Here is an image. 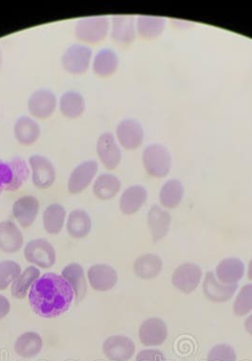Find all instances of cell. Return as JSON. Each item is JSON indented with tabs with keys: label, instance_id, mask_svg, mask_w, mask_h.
<instances>
[{
	"label": "cell",
	"instance_id": "1",
	"mask_svg": "<svg viewBox=\"0 0 252 361\" xmlns=\"http://www.w3.org/2000/svg\"><path fill=\"white\" fill-rule=\"evenodd\" d=\"M74 293L62 276L46 273L38 279L29 293L30 305L41 318L53 319L70 309Z\"/></svg>",
	"mask_w": 252,
	"mask_h": 361
},
{
	"label": "cell",
	"instance_id": "2",
	"mask_svg": "<svg viewBox=\"0 0 252 361\" xmlns=\"http://www.w3.org/2000/svg\"><path fill=\"white\" fill-rule=\"evenodd\" d=\"M28 164L21 157H15L8 162L0 160V193L16 191L28 180Z\"/></svg>",
	"mask_w": 252,
	"mask_h": 361
},
{
	"label": "cell",
	"instance_id": "3",
	"mask_svg": "<svg viewBox=\"0 0 252 361\" xmlns=\"http://www.w3.org/2000/svg\"><path fill=\"white\" fill-rule=\"evenodd\" d=\"M111 31L108 16H95L81 18L75 25V35L82 42L97 44L105 39Z\"/></svg>",
	"mask_w": 252,
	"mask_h": 361
},
{
	"label": "cell",
	"instance_id": "4",
	"mask_svg": "<svg viewBox=\"0 0 252 361\" xmlns=\"http://www.w3.org/2000/svg\"><path fill=\"white\" fill-rule=\"evenodd\" d=\"M142 164L151 176L165 177L172 168L171 153L163 145L151 144L142 152Z\"/></svg>",
	"mask_w": 252,
	"mask_h": 361
},
{
	"label": "cell",
	"instance_id": "5",
	"mask_svg": "<svg viewBox=\"0 0 252 361\" xmlns=\"http://www.w3.org/2000/svg\"><path fill=\"white\" fill-rule=\"evenodd\" d=\"M92 50L84 44H73L63 54L61 63L65 72L74 75H84L92 61Z\"/></svg>",
	"mask_w": 252,
	"mask_h": 361
},
{
	"label": "cell",
	"instance_id": "6",
	"mask_svg": "<svg viewBox=\"0 0 252 361\" xmlns=\"http://www.w3.org/2000/svg\"><path fill=\"white\" fill-rule=\"evenodd\" d=\"M24 255L30 264L45 269L53 267L56 262V250L45 239L32 240L27 243Z\"/></svg>",
	"mask_w": 252,
	"mask_h": 361
},
{
	"label": "cell",
	"instance_id": "7",
	"mask_svg": "<svg viewBox=\"0 0 252 361\" xmlns=\"http://www.w3.org/2000/svg\"><path fill=\"white\" fill-rule=\"evenodd\" d=\"M32 173V183L40 190H48L54 184L56 171L53 162L43 155H32L29 159Z\"/></svg>",
	"mask_w": 252,
	"mask_h": 361
},
{
	"label": "cell",
	"instance_id": "8",
	"mask_svg": "<svg viewBox=\"0 0 252 361\" xmlns=\"http://www.w3.org/2000/svg\"><path fill=\"white\" fill-rule=\"evenodd\" d=\"M118 143L128 150L138 149L144 143V130L141 123L135 119L122 120L118 125L116 130Z\"/></svg>",
	"mask_w": 252,
	"mask_h": 361
},
{
	"label": "cell",
	"instance_id": "9",
	"mask_svg": "<svg viewBox=\"0 0 252 361\" xmlns=\"http://www.w3.org/2000/svg\"><path fill=\"white\" fill-rule=\"evenodd\" d=\"M57 108V97L51 90H35L28 101V111L37 119H46L53 116Z\"/></svg>",
	"mask_w": 252,
	"mask_h": 361
},
{
	"label": "cell",
	"instance_id": "10",
	"mask_svg": "<svg viewBox=\"0 0 252 361\" xmlns=\"http://www.w3.org/2000/svg\"><path fill=\"white\" fill-rule=\"evenodd\" d=\"M98 169V163L94 160L84 161L76 166L68 179V188L70 193L76 195L87 190L97 175Z\"/></svg>",
	"mask_w": 252,
	"mask_h": 361
},
{
	"label": "cell",
	"instance_id": "11",
	"mask_svg": "<svg viewBox=\"0 0 252 361\" xmlns=\"http://www.w3.org/2000/svg\"><path fill=\"white\" fill-rule=\"evenodd\" d=\"M97 154L103 166L108 169H116L122 161V150L116 137L111 133H105L97 141Z\"/></svg>",
	"mask_w": 252,
	"mask_h": 361
},
{
	"label": "cell",
	"instance_id": "12",
	"mask_svg": "<svg viewBox=\"0 0 252 361\" xmlns=\"http://www.w3.org/2000/svg\"><path fill=\"white\" fill-rule=\"evenodd\" d=\"M202 277V270L199 265L184 264L180 265L172 275V284L186 294L191 293L199 286Z\"/></svg>",
	"mask_w": 252,
	"mask_h": 361
},
{
	"label": "cell",
	"instance_id": "13",
	"mask_svg": "<svg viewBox=\"0 0 252 361\" xmlns=\"http://www.w3.org/2000/svg\"><path fill=\"white\" fill-rule=\"evenodd\" d=\"M103 354L113 361H127L135 354V344L125 336H112L103 343Z\"/></svg>",
	"mask_w": 252,
	"mask_h": 361
},
{
	"label": "cell",
	"instance_id": "14",
	"mask_svg": "<svg viewBox=\"0 0 252 361\" xmlns=\"http://www.w3.org/2000/svg\"><path fill=\"white\" fill-rule=\"evenodd\" d=\"M87 278L90 286L98 292L109 291L114 288L118 281L116 270L108 264L93 265L87 271Z\"/></svg>",
	"mask_w": 252,
	"mask_h": 361
},
{
	"label": "cell",
	"instance_id": "15",
	"mask_svg": "<svg viewBox=\"0 0 252 361\" xmlns=\"http://www.w3.org/2000/svg\"><path fill=\"white\" fill-rule=\"evenodd\" d=\"M111 37L116 42L128 45L136 38V22L133 16L118 15L112 16Z\"/></svg>",
	"mask_w": 252,
	"mask_h": 361
},
{
	"label": "cell",
	"instance_id": "16",
	"mask_svg": "<svg viewBox=\"0 0 252 361\" xmlns=\"http://www.w3.org/2000/svg\"><path fill=\"white\" fill-rule=\"evenodd\" d=\"M139 340L145 346L161 345L168 336L166 324L158 318L146 319L139 328Z\"/></svg>",
	"mask_w": 252,
	"mask_h": 361
},
{
	"label": "cell",
	"instance_id": "17",
	"mask_svg": "<svg viewBox=\"0 0 252 361\" xmlns=\"http://www.w3.org/2000/svg\"><path fill=\"white\" fill-rule=\"evenodd\" d=\"M39 201L34 196H23L13 206V217L22 228H28L34 223L39 212Z\"/></svg>",
	"mask_w": 252,
	"mask_h": 361
},
{
	"label": "cell",
	"instance_id": "18",
	"mask_svg": "<svg viewBox=\"0 0 252 361\" xmlns=\"http://www.w3.org/2000/svg\"><path fill=\"white\" fill-rule=\"evenodd\" d=\"M237 289V284L222 283L213 272H209L205 278L203 290L205 296L215 302H226L231 300Z\"/></svg>",
	"mask_w": 252,
	"mask_h": 361
},
{
	"label": "cell",
	"instance_id": "19",
	"mask_svg": "<svg viewBox=\"0 0 252 361\" xmlns=\"http://www.w3.org/2000/svg\"><path fill=\"white\" fill-rule=\"evenodd\" d=\"M23 235L12 221L0 223V250L6 253H15L23 246Z\"/></svg>",
	"mask_w": 252,
	"mask_h": 361
},
{
	"label": "cell",
	"instance_id": "20",
	"mask_svg": "<svg viewBox=\"0 0 252 361\" xmlns=\"http://www.w3.org/2000/svg\"><path fill=\"white\" fill-rule=\"evenodd\" d=\"M172 218L169 212L158 206L151 207L148 213V226L155 243L163 239L169 232Z\"/></svg>",
	"mask_w": 252,
	"mask_h": 361
},
{
	"label": "cell",
	"instance_id": "21",
	"mask_svg": "<svg viewBox=\"0 0 252 361\" xmlns=\"http://www.w3.org/2000/svg\"><path fill=\"white\" fill-rule=\"evenodd\" d=\"M147 190L142 185H132L126 188L120 196V209L123 214H135L147 201Z\"/></svg>",
	"mask_w": 252,
	"mask_h": 361
},
{
	"label": "cell",
	"instance_id": "22",
	"mask_svg": "<svg viewBox=\"0 0 252 361\" xmlns=\"http://www.w3.org/2000/svg\"><path fill=\"white\" fill-rule=\"evenodd\" d=\"M119 67V57L111 49H102L92 60V69L96 75L106 78L113 75Z\"/></svg>",
	"mask_w": 252,
	"mask_h": 361
},
{
	"label": "cell",
	"instance_id": "23",
	"mask_svg": "<svg viewBox=\"0 0 252 361\" xmlns=\"http://www.w3.org/2000/svg\"><path fill=\"white\" fill-rule=\"evenodd\" d=\"M13 133L18 143L24 146H31L39 139L41 128L38 123L31 117L22 116L16 120Z\"/></svg>",
	"mask_w": 252,
	"mask_h": 361
},
{
	"label": "cell",
	"instance_id": "24",
	"mask_svg": "<svg viewBox=\"0 0 252 361\" xmlns=\"http://www.w3.org/2000/svg\"><path fill=\"white\" fill-rule=\"evenodd\" d=\"M62 277L70 283L73 290L74 296L77 302L86 297L87 284L83 267L80 264H70L62 271Z\"/></svg>",
	"mask_w": 252,
	"mask_h": 361
},
{
	"label": "cell",
	"instance_id": "25",
	"mask_svg": "<svg viewBox=\"0 0 252 361\" xmlns=\"http://www.w3.org/2000/svg\"><path fill=\"white\" fill-rule=\"evenodd\" d=\"M59 106L65 118L77 119L86 109V100L80 92L68 90L60 98Z\"/></svg>",
	"mask_w": 252,
	"mask_h": 361
},
{
	"label": "cell",
	"instance_id": "26",
	"mask_svg": "<svg viewBox=\"0 0 252 361\" xmlns=\"http://www.w3.org/2000/svg\"><path fill=\"white\" fill-rule=\"evenodd\" d=\"M245 265L239 259L231 258L222 261L216 267V278L225 284H235L243 278Z\"/></svg>",
	"mask_w": 252,
	"mask_h": 361
},
{
	"label": "cell",
	"instance_id": "27",
	"mask_svg": "<svg viewBox=\"0 0 252 361\" xmlns=\"http://www.w3.org/2000/svg\"><path fill=\"white\" fill-rule=\"evenodd\" d=\"M92 221L90 216L83 209H75L68 218L67 231L74 239H83L92 231Z\"/></svg>",
	"mask_w": 252,
	"mask_h": 361
},
{
	"label": "cell",
	"instance_id": "28",
	"mask_svg": "<svg viewBox=\"0 0 252 361\" xmlns=\"http://www.w3.org/2000/svg\"><path fill=\"white\" fill-rule=\"evenodd\" d=\"M134 270L139 278L151 280L158 277L163 270V261L154 254H145L136 259Z\"/></svg>",
	"mask_w": 252,
	"mask_h": 361
},
{
	"label": "cell",
	"instance_id": "29",
	"mask_svg": "<svg viewBox=\"0 0 252 361\" xmlns=\"http://www.w3.org/2000/svg\"><path fill=\"white\" fill-rule=\"evenodd\" d=\"M165 18L160 16H139L137 18L136 29L139 37L144 39H153L163 34L165 29Z\"/></svg>",
	"mask_w": 252,
	"mask_h": 361
},
{
	"label": "cell",
	"instance_id": "30",
	"mask_svg": "<svg viewBox=\"0 0 252 361\" xmlns=\"http://www.w3.org/2000/svg\"><path fill=\"white\" fill-rule=\"evenodd\" d=\"M120 187L122 184L119 178L113 174L103 173L95 180L93 192L98 199L106 201V200L114 198L119 193Z\"/></svg>",
	"mask_w": 252,
	"mask_h": 361
},
{
	"label": "cell",
	"instance_id": "31",
	"mask_svg": "<svg viewBox=\"0 0 252 361\" xmlns=\"http://www.w3.org/2000/svg\"><path fill=\"white\" fill-rule=\"evenodd\" d=\"M65 209L59 204H51L46 207L43 214L44 228L51 235H57L64 228Z\"/></svg>",
	"mask_w": 252,
	"mask_h": 361
},
{
	"label": "cell",
	"instance_id": "32",
	"mask_svg": "<svg viewBox=\"0 0 252 361\" xmlns=\"http://www.w3.org/2000/svg\"><path fill=\"white\" fill-rule=\"evenodd\" d=\"M43 347V341L37 333L27 332L21 335L16 341L15 350L16 354L22 357H34L39 354Z\"/></svg>",
	"mask_w": 252,
	"mask_h": 361
},
{
	"label": "cell",
	"instance_id": "33",
	"mask_svg": "<svg viewBox=\"0 0 252 361\" xmlns=\"http://www.w3.org/2000/svg\"><path fill=\"white\" fill-rule=\"evenodd\" d=\"M184 188L182 183L177 179L167 180L160 192V201L166 209L177 207L182 201Z\"/></svg>",
	"mask_w": 252,
	"mask_h": 361
},
{
	"label": "cell",
	"instance_id": "34",
	"mask_svg": "<svg viewBox=\"0 0 252 361\" xmlns=\"http://www.w3.org/2000/svg\"><path fill=\"white\" fill-rule=\"evenodd\" d=\"M40 278V270L35 267H29L21 273L20 276L13 283L12 296L22 300L27 296L30 287Z\"/></svg>",
	"mask_w": 252,
	"mask_h": 361
},
{
	"label": "cell",
	"instance_id": "35",
	"mask_svg": "<svg viewBox=\"0 0 252 361\" xmlns=\"http://www.w3.org/2000/svg\"><path fill=\"white\" fill-rule=\"evenodd\" d=\"M21 274L20 265L13 261L0 262V291L8 288V286L16 280Z\"/></svg>",
	"mask_w": 252,
	"mask_h": 361
},
{
	"label": "cell",
	"instance_id": "36",
	"mask_svg": "<svg viewBox=\"0 0 252 361\" xmlns=\"http://www.w3.org/2000/svg\"><path fill=\"white\" fill-rule=\"evenodd\" d=\"M234 311L239 317L252 311V284H246L241 289L234 302Z\"/></svg>",
	"mask_w": 252,
	"mask_h": 361
},
{
	"label": "cell",
	"instance_id": "37",
	"mask_svg": "<svg viewBox=\"0 0 252 361\" xmlns=\"http://www.w3.org/2000/svg\"><path fill=\"white\" fill-rule=\"evenodd\" d=\"M208 361H237V354L231 346L219 344L210 350Z\"/></svg>",
	"mask_w": 252,
	"mask_h": 361
},
{
	"label": "cell",
	"instance_id": "38",
	"mask_svg": "<svg viewBox=\"0 0 252 361\" xmlns=\"http://www.w3.org/2000/svg\"><path fill=\"white\" fill-rule=\"evenodd\" d=\"M136 361H166L163 353L158 350H144L137 355Z\"/></svg>",
	"mask_w": 252,
	"mask_h": 361
},
{
	"label": "cell",
	"instance_id": "39",
	"mask_svg": "<svg viewBox=\"0 0 252 361\" xmlns=\"http://www.w3.org/2000/svg\"><path fill=\"white\" fill-rule=\"evenodd\" d=\"M11 305L6 297L0 295V319H4L9 314Z\"/></svg>",
	"mask_w": 252,
	"mask_h": 361
},
{
	"label": "cell",
	"instance_id": "40",
	"mask_svg": "<svg viewBox=\"0 0 252 361\" xmlns=\"http://www.w3.org/2000/svg\"><path fill=\"white\" fill-rule=\"evenodd\" d=\"M245 328L246 330L248 331V334H251L252 336V314L248 317V319H246V321L245 322Z\"/></svg>",
	"mask_w": 252,
	"mask_h": 361
},
{
	"label": "cell",
	"instance_id": "41",
	"mask_svg": "<svg viewBox=\"0 0 252 361\" xmlns=\"http://www.w3.org/2000/svg\"><path fill=\"white\" fill-rule=\"evenodd\" d=\"M248 278H249V280L252 281V259H251V262H249Z\"/></svg>",
	"mask_w": 252,
	"mask_h": 361
},
{
	"label": "cell",
	"instance_id": "42",
	"mask_svg": "<svg viewBox=\"0 0 252 361\" xmlns=\"http://www.w3.org/2000/svg\"><path fill=\"white\" fill-rule=\"evenodd\" d=\"M2 62H4V56H2L1 49H0V69H1Z\"/></svg>",
	"mask_w": 252,
	"mask_h": 361
}]
</instances>
